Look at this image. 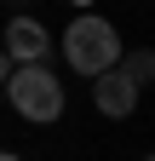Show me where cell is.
<instances>
[{
	"instance_id": "7",
	"label": "cell",
	"mask_w": 155,
	"mask_h": 161,
	"mask_svg": "<svg viewBox=\"0 0 155 161\" xmlns=\"http://www.w3.org/2000/svg\"><path fill=\"white\" fill-rule=\"evenodd\" d=\"M0 161H23V155H12V150H0Z\"/></svg>"
},
{
	"instance_id": "6",
	"label": "cell",
	"mask_w": 155,
	"mask_h": 161,
	"mask_svg": "<svg viewBox=\"0 0 155 161\" xmlns=\"http://www.w3.org/2000/svg\"><path fill=\"white\" fill-rule=\"evenodd\" d=\"M12 69H17V58H12V52H6V46H0V80H6V75H12Z\"/></svg>"
},
{
	"instance_id": "4",
	"label": "cell",
	"mask_w": 155,
	"mask_h": 161,
	"mask_svg": "<svg viewBox=\"0 0 155 161\" xmlns=\"http://www.w3.org/2000/svg\"><path fill=\"white\" fill-rule=\"evenodd\" d=\"M0 46H6L17 64H46V52H52V35L35 23L29 12H17L12 23H6V40H0Z\"/></svg>"
},
{
	"instance_id": "3",
	"label": "cell",
	"mask_w": 155,
	"mask_h": 161,
	"mask_svg": "<svg viewBox=\"0 0 155 161\" xmlns=\"http://www.w3.org/2000/svg\"><path fill=\"white\" fill-rule=\"evenodd\" d=\"M138 98H144V86H138V80H132L121 64L104 69V75H92V109L109 115V121H126L132 109H138Z\"/></svg>"
},
{
	"instance_id": "2",
	"label": "cell",
	"mask_w": 155,
	"mask_h": 161,
	"mask_svg": "<svg viewBox=\"0 0 155 161\" xmlns=\"http://www.w3.org/2000/svg\"><path fill=\"white\" fill-rule=\"evenodd\" d=\"M6 98H12V109L23 115V121H35V127H52L57 115H63V80H57L46 64H17L12 75H6Z\"/></svg>"
},
{
	"instance_id": "8",
	"label": "cell",
	"mask_w": 155,
	"mask_h": 161,
	"mask_svg": "<svg viewBox=\"0 0 155 161\" xmlns=\"http://www.w3.org/2000/svg\"><path fill=\"white\" fill-rule=\"evenodd\" d=\"M12 6H29V0H12Z\"/></svg>"
},
{
	"instance_id": "9",
	"label": "cell",
	"mask_w": 155,
	"mask_h": 161,
	"mask_svg": "<svg viewBox=\"0 0 155 161\" xmlns=\"http://www.w3.org/2000/svg\"><path fill=\"white\" fill-rule=\"evenodd\" d=\"M144 161H155V150H149V155H144Z\"/></svg>"
},
{
	"instance_id": "5",
	"label": "cell",
	"mask_w": 155,
	"mask_h": 161,
	"mask_svg": "<svg viewBox=\"0 0 155 161\" xmlns=\"http://www.w3.org/2000/svg\"><path fill=\"white\" fill-rule=\"evenodd\" d=\"M121 69L138 80V86H155V46H126L121 52Z\"/></svg>"
},
{
	"instance_id": "1",
	"label": "cell",
	"mask_w": 155,
	"mask_h": 161,
	"mask_svg": "<svg viewBox=\"0 0 155 161\" xmlns=\"http://www.w3.org/2000/svg\"><path fill=\"white\" fill-rule=\"evenodd\" d=\"M121 35H115V23L109 17H98V12H81V17H69V29H63V64L75 69V75H104V69H115L121 64Z\"/></svg>"
}]
</instances>
